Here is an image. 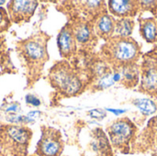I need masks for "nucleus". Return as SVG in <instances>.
<instances>
[{"mask_svg":"<svg viewBox=\"0 0 157 156\" xmlns=\"http://www.w3.org/2000/svg\"><path fill=\"white\" fill-rule=\"evenodd\" d=\"M50 38L47 33L39 31L16 44L17 54L26 72L28 87L33 86L40 79L44 65L49 60L47 44Z\"/></svg>","mask_w":157,"mask_h":156,"instance_id":"nucleus-1","label":"nucleus"},{"mask_svg":"<svg viewBox=\"0 0 157 156\" xmlns=\"http://www.w3.org/2000/svg\"><path fill=\"white\" fill-rule=\"evenodd\" d=\"M32 131L19 125H0V152L2 156H26Z\"/></svg>","mask_w":157,"mask_h":156,"instance_id":"nucleus-2","label":"nucleus"},{"mask_svg":"<svg viewBox=\"0 0 157 156\" xmlns=\"http://www.w3.org/2000/svg\"><path fill=\"white\" fill-rule=\"evenodd\" d=\"M48 80L52 86L64 97L76 96L84 86L78 73L66 61L59 62L50 69Z\"/></svg>","mask_w":157,"mask_h":156,"instance_id":"nucleus-3","label":"nucleus"},{"mask_svg":"<svg viewBox=\"0 0 157 156\" xmlns=\"http://www.w3.org/2000/svg\"><path fill=\"white\" fill-rule=\"evenodd\" d=\"M106 60L117 67L133 64L139 58L140 47L131 38L112 37L103 47Z\"/></svg>","mask_w":157,"mask_h":156,"instance_id":"nucleus-4","label":"nucleus"},{"mask_svg":"<svg viewBox=\"0 0 157 156\" xmlns=\"http://www.w3.org/2000/svg\"><path fill=\"white\" fill-rule=\"evenodd\" d=\"M63 142L61 132L52 127H41V137L36 146L38 156H61Z\"/></svg>","mask_w":157,"mask_h":156,"instance_id":"nucleus-5","label":"nucleus"},{"mask_svg":"<svg viewBox=\"0 0 157 156\" xmlns=\"http://www.w3.org/2000/svg\"><path fill=\"white\" fill-rule=\"evenodd\" d=\"M134 125L126 118L114 121L108 128L110 142L112 145L119 150H124L128 147L134 135Z\"/></svg>","mask_w":157,"mask_h":156,"instance_id":"nucleus-6","label":"nucleus"},{"mask_svg":"<svg viewBox=\"0 0 157 156\" xmlns=\"http://www.w3.org/2000/svg\"><path fill=\"white\" fill-rule=\"evenodd\" d=\"M37 1H23L14 0L9 1L7 5V13L12 22L16 24H22L29 21L33 16L37 6Z\"/></svg>","mask_w":157,"mask_h":156,"instance_id":"nucleus-7","label":"nucleus"},{"mask_svg":"<svg viewBox=\"0 0 157 156\" xmlns=\"http://www.w3.org/2000/svg\"><path fill=\"white\" fill-rule=\"evenodd\" d=\"M57 44L60 54L63 58L70 59L75 54L77 44L70 23L66 24L59 32L57 38Z\"/></svg>","mask_w":157,"mask_h":156,"instance_id":"nucleus-8","label":"nucleus"},{"mask_svg":"<svg viewBox=\"0 0 157 156\" xmlns=\"http://www.w3.org/2000/svg\"><path fill=\"white\" fill-rule=\"evenodd\" d=\"M70 24L72 26L76 44L84 48L90 46L94 41L95 37V32L92 25H90L89 22L84 19H76Z\"/></svg>","mask_w":157,"mask_h":156,"instance_id":"nucleus-9","label":"nucleus"},{"mask_svg":"<svg viewBox=\"0 0 157 156\" xmlns=\"http://www.w3.org/2000/svg\"><path fill=\"white\" fill-rule=\"evenodd\" d=\"M141 87L147 94L157 95V65L146 63L142 71Z\"/></svg>","mask_w":157,"mask_h":156,"instance_id":"nucleus-10","label":"nucleus"},{"mask_svg":"<svg viewBox=\"0 0 157 156\" xmlns=\"http://www.w3.org/2000/svg\"><path fill=\"white\" fill-rule=\"evenodd\" d=\"M115 26V19L109 15L103 13L97 17L95 24L93 26L94 32L104 40H109L113 37Z\"/></svg>","mask_w":157,"mask_h":156,"instance_id":"nucleus-11","label":"nucleus"},{"mask_svg":"<svg viewBox=\"0 0 157 156\" xmlns=\"http://www.w3.org/2000/svg\"><path fill=\"white\" fill-rule=\"evenodd\" d=\"M139 6L140 5H138V2L136 1L113 0L109 2L110 12L118 17H121V18L134 16L139 9Z\"/></svg>","mask_w":157,"mask_h":156,"instance_id":"nucleus-12","label":"nucleus"},{"mask_svg":"<svg viewBox=\"0 0 157 156\" xmlns=\"http://www.w3.org/2000/svg\"><path fill=\"white\" fill-rule=\"evenodd\" d=\"M120 70L121 82L124 86L132 87L137 85L139 80V70L135 63L120 67Z\"/></svg>","mask_w":157,"mask_h":156,"instance_id":"nucleus-13","label":"nucleus"},{"mask_svg":"<svg viewBox=\"0 0 157 156\" xmlns=\"http://www.w3.org/2000/svg\"><path fill=\"white\" fill-rule=\"evenodd\" d=\"M134 22L130 17H124L115 20L113 37L117 38H130L132 32Z\"/></svg>","mask_w":157,"mask_h":156,"instance_id":"nucleus-14","label":"nucleus"},{"mask_svg":"<svg viewBox=\"0 0 157 156\" xmlns=\"http://www.w3.org/2000/svg\"><path fill=\"white\" fill-rule=\"evenodd\" d=\"M141 33L148 42H155L157 40V24L155 18H145L141 20Z\"/></svg>","mask_w":157,"mask_h":156,"instance_id":"nucleus-15","label":"nucleus"},{"mask_svg":"<svg viewBox=\"0 0 157 156\" xmlns=\"http://www.w3.org/2000/svg\"><path fill=\"white\" fill-rule=\"evenodd\" d=\"M93 151L98 156H111L110 147L104 133L100 131H98V135L92 143Z\"/></svg>","mask_w":157,"mask_h":156,"instance_id":"nucleus-16","label":"nucleus"},{"mask_svg":"<svg viewBox=\"0 0 157 156\" xmlns=\"http://www.w3.org/2000/svg\"><path fill=\"white\" fill-rule=\"evenodd\" d=\"M133 104L141 110L144 115H151L156 111L157 107L155 103L150 99H136Z\"/></svg>","mask_w":157,"mask_h":156,"instance_id":"nucleus-17","label":"nucleus"},{"mask_svg":"<svg viewBox=\"0 0 157 156\" xmlns=\"http://www.w3.org/2000/svg\"><path fill=\"white\" fill-rule=\"evenodd\" d=\"M81 6L83 8L84 11H86V13L87 14H90L92 16H99L103 13H100L98 11H100V9L102 8L103 6V2L101 1H84V2H81Z\"/></svg>","mask_w":157,"mask_h":156,"instance_id":"nucleus-18","label":"nucleus"},{"mask_svg":"<svg viewBox=\"0 0 157 156\" xmlns=\"http://www.w3.org/2000/svg\"><path fill=\"white\" fill-rule=\"evenodd\" d=\"M10 25L11 20L9 18L7 11L5 8L0 7V33L6 31L9 29Z\"/></svg>","mask_w":157,"mask_h":156,"instance_id":"nucleus-19","label":"nucleus"},{"mask_svg":"<svg viewBox=\"0 0 157 156\" xmlns=\"http://www.w3.org/2000/svg\"><path fill=\"white\" fill-rule=\"evenodd\" d=\"M5 49H6V44H5V37L0 35V57H1V63H3V59H5L6 61L7 60V57H5L6 56V51H5Z\"/></svg>","mask_w":157,"mask_h":156,"instance_id":"nucleus-20","label":"nucleus"},{"mask_svg":"<svg viewBox=\"0 0 157 156\" xmlns=\"http://www.w3.org/2000/svg\"><path fill=\"white\" fill-rule=\"evenodd\" d=\"M26 99H27V103L31 104V105H33V106H39V105L40 104V100H39L37 97H35L34 96H31V95L27 96Z\"/></svg>","mask_w":157,"mask_h":156,"instance_id":"nucleus-21","label":"nucleus"},{"mask_svg":"<svg viewBox=\"0 0 157 156\" xmlns=\"http://www.w3.org/2000/svg\"><path fill=\"white\" fill-rule=\"evenodd\" d=\"M109 111L113 112V113H115L116 115H121V114H122V113L125 112V110H121V109H119V110H117V109H109Z\"/></svg>","mask_w":157,"mask_h":156,"instance_id":"nucleus-22","label":"nucleus"},{"mask_svg":"<svg viewBox=\"0 0 157 156\" xmlns=\"http://www.w3.org/2000/svg\"><path fill=\"white\" fill-rule=\"evenodd\" d=\"M149 125H151L152 127H157V117H155V118L151 120V122H150Z\"/></svg>","mask_w":157,"mask_h":156,"instance_id":"nucleus-23","label":"nucleus"},{"mask_svg":"<svg viewBox=\"0 0 157 156\" xmlns=\"http://www.w3.org/2000/svg\"><path fill=\"white\" fill-rule=\"evenodd\" d=\"M5 3H6V1H0V6L3 5V4H5Z\"/></svg>","mask_w":157,"mask_h":156,"instance_id":"nucleus-24","label":"nucleus"},{"mask_svg":"<svg viewBox=\"0 0 157 156\" xmlns=\"http://www.w3.org/2000/svg\"><path fill=\"white\" fill-rule=\"evenodd\" d=\"M156 143H157V137H156Z\"/></svg>","mask_w":157,"mask_h":156,"instance_id":"nucleus-25","label":"nucleus"},{"mask_svg":"<svg viewBox=\"0 0 157 156\" xmlns=\"http://www.w3.org/2000/svg\"><path fill=\"white\" fill-rule=\"evenodd\" d=\"M156 24H157V19H156Z\"/></svg>","mask_w":157,"mask_h":156,"instance_id":"nucleus-26","label":"nucleus"}]
</instances>
